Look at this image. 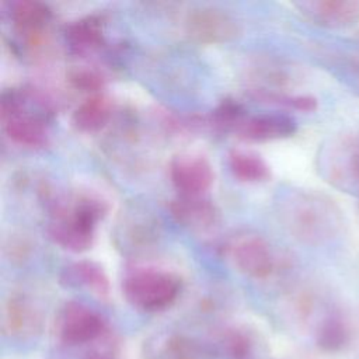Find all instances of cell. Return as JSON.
<instances>
[{
    "mask_svg": "<svg viewBox=\"0 0 359 359\" xmlns=\"http://www.w3.org/2000/svg\"><path fill=\"white\" fill-rule=\"evenodd\" d=\"M107 212V202L91 194L56 199L50 206L46 229L49 238L72 252L87 251L94 243L97 223Z\"/></svg>",
    "mask_w": 359,
    "mask_h": 359,
    "instance_id": "obj_1",
    "label": "cell"
},
{
    "mask_svg": "<svg viewBox=\"0 0 359 359\" xmlns=\"http://www.w3.org/2000/svg\"><path fill=\"white\" fill-rule=\"evenodd\" d=\"M283 227L300 243L318 245L337 234L341 213L335 203L316 192L299 191L285 196L279 205Z\"/></svg>",
    "mask_w": 359,
    "mask_h": 359,
    "instance_id": "obj_2",
    "label": "cell"
},
{
    "mask_svg": "<svg viewBox=\"0 0 359 359\" xmlns=\"http://www.w3.org/2000/svg\"><path fill=\"white\" fill-rule=\"evenodd\" d=\"M126 300L144 311L168 307L181 290V279L167 269L143 266L130 271L122 283Z\"/></svg>",
    "mask_w": 359,
    "mask_h": 359,
    "instance_id": "obj_3",
    "label": "cell"
},
{
    "mask_svg": "<svg viewBox=\"0 0 359 359\" xmlns=\"http://www.w3.org/2000/svg\"><path fill=\"white\" fill-rule=\"evenodd\" d=\"M3 129L14 143L38 149L48 143V128L39 112L24 109L22 95L17 91H6L1 97Z\"/></svg>",
    "mask_w": 359,
    "mask_h": 359,
    "instance_id": "obj_4",
    "label": "cell"
},
{
    "mask_svg": "<svg viewBox=\"0 0 359 359\" xmlns=\"http://www.w3.org/2000/svg\"><path fill=\"white\" fill-rule=\"evenodd\" d=\"M185 34L198 43L215 45L236 39L241 34L240 22L217 7H195L184 18Z\"/></svg>",
    "mask_w": 359,
    "mask_h": 359,
    "instance_id": "obj_5",
    "label": "cell"
},
{
    "mask_svg": "<svg viewBox=\"0 0 359 359\" xmlns=\"http://www.w3.org/2000/svg\"><path fill=\"white\" fill-rule=\"evenodd\" d=\"M226 254L241 273L252 279L271 276L278 265L271 244L258 234L245 233L233 237L226 245Z\"/></svg>",
    "mask_w": 359,
    "mask_h": 359,
    "instance_id": "obj_6",
    "label": "cell"
},
{
    "mask_svg": "<svg viewBox=\"0 0 359 359\" xmlns=\"http://www.w3.org/2000/svg\"><path fill=\"white\" fill-rule=\"evenodd\" d=\"M170 178L178 195H206L213 184L215 172L209 160L201 154L185 153L175 156L170 163Z\"/></svg>",
    "mask_w": 359,
    "mask_h": 359,
    "instance_id": "obj_7",
    "label": "cell"
},
{
    "mask_svg": "<svg viewBox=\"0 0 359 359\" xmlns=\"http://www.w3.org/2000/svg\"><path fill=\"white\" fill-rule=\"evenodd\" d=\"M234 132L244 140L269 142L292 136L296 132V122L285 114L265 112L244 116Z\"/></svg>",
    "mask_w": 359,
    "mask_h": 359,
    "instance_id": "obj_8",
    "label": "cell"
},
{
    "mask_svg": "<svg viewBox=\"0 0 359 359\" xmlns=\"http://www.w3.org/2000/svg\"><path fill=\"white\" fill-rule=\"evenodd\" d=\"M11 22L28 46H38L52 20V10L38 0H20L11 6Z\"/></svg>",
    "mask_w": 359,
    "mask_h": 359,
    "instance_id": "obj_9",
    "label": "cell"
},
{
    "mask_svg": "<svg viewBox=\"0 0 359 359\" xmlns=\"http://www.w3.org/2000/svg\"><path fill=\"white\" fill-rule=\"evenodd\" d=\"M60 337L70 344L84 342L95 338L104 328L102 318L81 303H67L57 320Z\"/></svg>",
    "mask_w": 359,
    "mask_h": 359,
    "instance_id": "obj_10",
    "label": "cell"
},
{
    "mask_svg": "<svg viewBox=\"0 0 359 359\" xmlns=\"http://www.w3.org/2000/svg\"><path fill=\"white\" fill-rule=\"evenodd\" d=\"M296 6L310 21L328 28H346L359 21V3L352 0H314Z\"/></svg>",
    "mask_w": 359,
    "mask_h": 359,
    "instance_id": "obj_11",
    "label": "cell"
},
{
    "mask_svg": "<svg viewBox=\"0 0 359 359\" xmlns=\"http://www.w3.org/2000/svg\"><path fill=\"white\" fill-rule=\"evenodd\" d=\"M170 210L177 223L192 231H208L219 222V212L206 195H178L170 203Z\"/></svg>",
    "mask_w": 359,
    "mask_h": 359,
    "instance_id": "obj_12",
    "label": "cell"
},
{
    "mask_svg": "<svg viewBox=\"0 0 359 359\" xmlns=\"http://www.w3.org/2000/svg\"><path fill=\"white\" fill-rule=\"evenodd\" d=\"M112 107L109 100L102 94H93L84 98L72 114L73 126L86 133L101 130L111 119Z\"/></svg>",
    "mask_w": 359,
    "mask_h": 359,
    "instance_id": "obj_13",
    "label": "cell"
},
{
    "mask_svg": "<svg viewBox=\"0 0 359 359\" xmlns=\"http://www.w3.org/2000/svg\"><path fill=\"white\" fill-rule=\"evenodd\" d=\"M65 36L74 52H93L104 43V20L101 15L79 18L66 27Z\"/></svg>",
    "mask_w": 359,
    "mask_h": 359,
    "instance_id": "obj_14",
    "label": "cell"
},
{
    "mask_svg": "<svg viewBox=\"0 0 359 359\" xmlns=\"http://www.w3.org/2000/svg\"><path fill=\"white\" fill-rule=\"evenodd\" d=\"M63 280L72 286H84L98 294H107L109 290V280L102 266L88 259L76 261L66 266Z\"/></svg>",
    "mask_w": 359,
    "mask_h": 359,
    "instance_id": "obj_15",
    "label": "cell"
},
{
    "mask_svg": "<svg viewBox=\"0 0 359 359\" xmlns=\"http://www.w3.org/2000/svg\"><path fill=\"white\" fill-rule=\"evenodd\" d=\"M229 167L231 174L243 182L258 184L271 178L269 165L254 151L231 150L229 153Z\"/></svg>",
    "mask_w": 359,
    "mask_h": 359,
    "instance_id": "obj_16",
    "label": "cell"
},
{
    "mask_svg": "<svg viewBox=\"0 0 359 359\" xmlns=\"http://www.w3.org/2000/svg\"><path fill=\"white\" fill-rule=\"evenodd\" d=\"M351 339V331L346 323L338 316H330L325 318L318 330V345L330 352L344 349Z\"/></svg>",
    "mask_w": 359,
    "mask_h": 359,
    "instance_id": "obj_17",
    "label": "cell"
},
{
    "mask_svg": "<svg viewBox=\"0 0 359 359\" xmlns=\"http://www.w3.org/2000/svg\"><path fill=\"white\" fill-rule=\"evenodd\" d=\"M4 321L13 330H25L36 325L38 314L24 297H11L4 309Z\"/></svg>",
    "mask_w": 359,
    "mask_h": 359,
    "instance_id": "obj_18",
    "label": "cell"
},
{
    "mask_svg": "<svg viewBox=\"0 0 359 359\" xmlns=\"http://www.w3.org/2000/svg\"><path fill=\"white\" fill-rule=\"evenodd\" d=\"M69 81L72 86L80 91L88 93V95L98 94L104 86V77L100 72L93 67H76L69 74Z\"/></svg>",
    "mask_w": 359,
    "mask_h": 359,
    "instance_id": "obj_19",
    "label": "cell"
}]
</instances>
